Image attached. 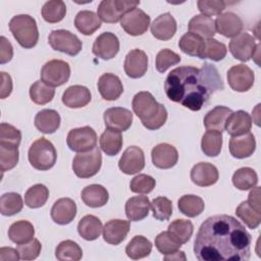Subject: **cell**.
Wrapping results in <instances>:
<instances>
[{
  "instance_id": "obj_33",
  "label": "cell",
  "mask_w": 261,
  "mask_h": 261,
  "mask_svg": "<svg viewBox=\"0 0 261 261\" xmlns=\"http://www.w3.org/2000/svg\"><path fill=\"white\" fill-rule=\"evenodd\" d=\"M231 109L225 106H216L204 117V125L207 130H217L222 133L225 127V122L229 114L231 113Z\"/></svg>"
},
{
  "instance_id": "obj_24",
  "label": "cell",
  "mask_w": 261,
  "mask_h": 261,
  "mask_svg": "<svg viewBox=\"0 0 261 261\" xmlns=\"http://www.w3.org/2000/svg\"><path fill=\"white\" fill-rule=\"evenodd\" d=\"M176 29V21L169 12L160 14L151 24V33L153 37L161 41L170 40L175 35Z\"/></svg>"
},
{
  "instance_id": "obj_10",
  "label": "cell",
  "mask_w": 261,
  "mask_h": 261,
  "mask_svg": "<svg viewBox=\"0 0 261 261\" xmlns=\"http://www.w3.org/2000/svg\"><path fill=\"white\" fill-rule=\"evenodd\" d=\"M66 144L73 152H88L96 147L97 134L91 126L72 128L67 134Z\"/></svg>"
},
{
  "instance_id": "obj_31",
  "label": "cell",
  "mask_w": 261,
  "mask_h": 261,
  "mask_svg": "<svg viewBox=\"0 0 261 261\" xmlns=\"http://www.w3.org/2000/svg\"><path fill=\"white\" fill-rule=\"evenodd\" d=\"M189 33L195 34L202 39H212L216 34L214 20L206 15H195L188 24Z\"/></svg>"
},
{
  "instance_id": "obj_32",
  "label": "cell",
  "mask_w": 261,
  "mask_h": 261,
  "mask_svg": "<svg viewBox=\"0 0 261 261\" xmlns=\"http://www.w3.org/2000/svg\"><path fill=\"white\" fill-rule=\"evenodd\" d=\"M34 225L28 220H18L13 222L8 229V238L16 245L31 242L34 239Z\"/></svg>"
},
{
  "instance_id": "obj_36",
  "label": "cell",
  "mask_w": 261,
  "mask_h": 261,
  "mask_svg": "<svg viewBox=\"0 0 261 261\" xmlns=\"http://www.w3.org/2000/svg\"><path fill=\"white\" fill-rule=\"evenodd\" d=\"M122 136L120 132L107 128L100 137V148L108 156L117 155L122 147Z\"/></svg>"
},
{
  "instance_id": "obj_50",
  "label": "cell",
  "mask_w": 261,
  "mask_h": 261,
  "mask_svg": "<svg viewBox=\"0 0 261 261\" xmlns=\"http://www.w3.org/2000/svg\"><path fill=\"white\" fill-rule=\"evenodd\" d=\"M204 41H205L204 50H203L201 59L208 58V59H211L212 61H220L226 56L227 49L223 43L213 38L207 39Z\"/></svg>"
},
{
  "instance_id": "obj_59",
  "label": "cell",
  "mask_w": 261,
  "mask_h": 261,
  "mask_svg": "<svg viewBox=\"0 0 261 261\" xmlns=\"http://www.w3.org/2000/svg\"><path fill=\"white\" fill-rule=\"evenodd\" d=\"M0 73H1V81H2L0 97L1 99H5L12 92V80H11V76L4 71H1Z\"/></svg>"
},
{
  "instance_id": "obj_6",
  "label": "cell",
  "mask_w": 261,
  "mask_h": 261,
  "mask_svg": "<svg viewBox=\"0 0 261 261\" xmlns=\"http://www.w3.org/2000/svg\"><path fill=\"white\" fill-rule=\"evenodd\" d=\"M102 165L101 151L98 147L83 153H77L72 160V170L77 177L89 178L98 173Z\"/></svg>"
},
{
  "instance_id": "obj_54",
  "label": "cell",
  "mask_w": 261,
  "mask_h": 261,
  "mask_svg": "<svg viewBox=\"0 0 261 261\" xmlns=\"http://www.w3.org/2000/svg\"><path fill=\"white\" fill-rule=\"evenodd\" d=\"M156 186V180L148 174H138L129 182V189L133 193L149 194Z\"/></svg>"
},
{
  "instance_id": "obj_61",
  "label": "cell",
  "mask_w": 261,
  "mask_h": 261,
  "mask_svg": "<svg viewBox=\"0 0 261 261\" xmlns=\"http://www.w3.org/2000/svg\"><path fill=\"white\" fill-rule=\"evenodd\" d=\"M247 202L256 211L260 212V188L259 187H254L253 188V190L250 192V194L248 196V201Z\"/></svg>"
},
{
  "instance_id": "obj_35",
  "label": "cell",
  "mask_w": 261,
  "mask_h": 261,
  "mask_svg": "<svg viewBox=\"0 0 261 261\" xmlns=\"http://www.w3.org/2000/svg\"><path fill=\"white\" fill-rule=\"evenodd\" d=\"M102 230V222L95 215L89 214L84 216L77 224V232L86 241H94L98 239Z\"/></svg>"
},
{
  "instance_id": "obj_47",
  "label": "cell",
  "mask_w": 261,
  "mask_h": 261,
  "mask_svg": "<svg viewBox=\"0 0 261 261\" xmlns=\"http://www.w3.org/2000/svg\"><path fill=\"white\" fill-rule=\"evenodd\" d=\"M55 95L54 88L46 85L42 81L35 82L30 88L31 100L38 105H44L52 101Z\"/></svg>"
},
{
  "instance_id": "obj_2",
  "label": "cell",
  "mask_w": 261,
  "mask_h": 261,
  "mask_svg": "<svg viewBox=\"0 0 261 261\" xmlns=\"http://www.w3.org/2000/svg\"><path fill=\"white\" fill-rule=\"evenodd\" d=\"M224 89L217 68L205 62L201 68L179 66L166 76L164 90L167 98L192 111H199L206 105L210 96Z\"/></svg>"
},
{
  "instance_id": "obj_13",
  "label": "cell",
  "mask_w": 261,
  "mask_h": 261,
  "mask_svg": "<svg viewBox=\"0 0 261 261\" xmlns=\"http://www.w3.org/2000/svg\"><path fill=\"white\" fill-rule=\"evenodd\" d=\"M257 45L255 38L249 33L244 32L231 39L228 44V49L233 58L247 62L254 57Z\"/></svg>"
},
{
  "instance_id": "obj_20",
  "label": "cell",
  "mask_w": 261,
  "mask_h": 261,
  "mask_svg": "<svg viewBox=\"0 0 261 261\" xmlns=\"http://www.w3.org/2000/svg\"><path fill=\"white\" fill-rule=\"evenodd\" d=\"M76 215V204L70 198L58 199L51 208L52 220L60 225L70 223Z\"/></svg>"
},
{
  "instance_id": "obj_19",
  "label": "cell",
  "mask_w": 261,
  "mask_h": 261,
  "mask_svg": "<svg viewBox=\"0 0 261 261\" xmlns=\"http://www.w3.org/2000/svg\"><path fill=\"white\" fill-rule=\"evenodd\" d=\"M214 23L216 31L226 38H234L242 33L244 28L241 17L233 12H224L219 14Z\"/></svg>"
},
{
  "instance_id": "obj_21",
  "label": "cell",
  "mask_w": 261,
  "mask_h": 261,
  "mask_svg": "<svg viewBox=\"0 0 261 261\" xmlns=\"http://www.w3.org/2000/svg\"><path fill=\"white\" fill-rule=\"evenodd\" d=\"M98 91L106 101L117 100L123 93V86L120 79L113 73H103L98 81Z\"/></svg>"
},
{
  "instance_id": "obj_43",
  "label": "cell",
  "mask_w": 261,
  "mask_h": 261,
  "mask_svg": "<svg viewBox=\"0 0 261 261\" xmlns=\"http://www.w3.org/2000/svg\"><path fill=\"white\" fill-rule=\"evenodd\" d=\"M49 198V190L42 184H37L28 189L24 194V203L28 207L36 209L44 206Z\"/></svg>"
},
{
  "instance_id": "obj_52",
  "label": "cell",
  "mask_w": 261,
  "mask_h": 261,
  "mask_svg": "<svg viewBox=\"0 0 261 261\" xmlns=\"http://www.w3.org/2000/svg\"><path fill=\"white\" fill-rule=\"evenodd\" d=\"M155 246L162 255H169L178 251L181 245L177 243L168 231H162L155 238Z\"/></svg>"
},
{
  "instance_id": "obj_42",
  "label": "cell",
  "mask_w": 261,
  "mask_h": 261,
  "mask_svg": "<svg viewBox=\"0 0 261 261\" xmlns=\"http://www.w3.org/2000/svg\"><path fill=\"white\" fill-rule=\"evenodd\" d=\"M231 179L233 186L241 191L253 189L258 184V175L256 171L251 167L239 168L232 174Z\"/></svg>"
},
{
  "instance_id": "obj_45",
  "label": "cell",
  "mask_w": 261,
  "mask_h": 261,
  "mask_svg": "<svg viewBox=\"0 0 261 261\" xmlns=\"http://www.w3.org/2000/svg\"><path fill=\"white\" fill-rule=\"evenodd\" d=\"M55 257L59 261L72 260L79 261L83 257L82 248L71 240H65L59 243L55 249Z\"/></svg>"
},
{
  "instance_id": "obj_37",
  "label": "cell",
  "mask_w": 261,
  "mask_h": 261,
  "mask_svg": "<svg viewBox=\"0 0 261 261\" xmlns=\"http://www.w3.org/2000/svg\"><path fill=\"white\" fill-rule=\"evenodd\" d=\"M152 251V243L143 236H135L125 247L127 257L133 260L145 258Z\"/></svg>"
},
{
  "instance_id": "obj_62",
  "label": "cell",
  "mask_w": 261,
  "mask_h": 261,
  "mask_svg": "<svg viewBox=\"0 0 261 261\" xmlns=\"http://www.w3.org/2000/svg\"><path fill=\"white\" fill-rule=\"evenodd\" d=\"M179 259L186 260V256H185V253L182 251H176L172 254L164 256V260H179Z\"/></svg>"
},
{
  "instance_id": "obj_22",
  "label": "cell",
  "mask_w": 261,
  "mask_h": 261,
  "mask_svg": "<svg viewBox=\"0 0 261 261\" xmlns=\"http://www.w3.org/2000/svg\"><path fill=\"white\" fill-rule=\"evenodd\" d=\"M130 228L129 220L111 219L103 227V239L110 245H119L126 238Z\"/></svg>"
},
{
  "instance_id": "obj_3",
  "label": "cell",
  "mask_w": 261,
  "mask_h": 261,
  "mask_svg": "<svg viewBox=\"0 0 261 261\" xmlns=\"http://www.w3.org/2000/svg\"><path fill=\"white\" fill-rule=\"evenodd\" d=\"M132 107L142 124L150 130H156L166 122V108L159 104L150 92L137 93L133 98Z\"/></svg>"
},
{
  "instance_id": "obj_17",
  "label": "cell",
  "mask_w": 261,
  "mask_h": 261,
  "mask_svg": "<svg viewBox=\"0 0 261 261\" xmlns=\"http://www.w3.org/2000/svg\"><path fill=\"white\" fill-rule=\"evenodd\" d=\"M124 72L130 79H139L145 75L148 69L147 54L140 49L130 50L124 59Z\"/></svg>"
},
{
  "instance_id": "obj_38",
  "label": "cell",
  "mask_w": 261,
  "mask_h": 261,
  "mask_svg": "<svg viewBox=\"0 0 261 261\" xmlns=\"http://www.w3.org/2000/svg\"><path fill=\"white\" fill-rule=\"evenodd\" d=\"M204 39H202L201 37L192 34V33H186L178 41V47L179 49L190 55V56H194V57H199L202 58V54H203V50H204Z\"/></svg>"
},
{
  "instance_id": "obj_39",
  "label": "cell",
  "mask_w": 261,
  "mask_h": 261,
  "mask_svg": "<svg viewBox=\"0 0 261 261\" xmlns=\"http://www.w3.org/2000/svg\"><path fill=\"white\" fill-rule=\"evenodd\" d=\"M179 212L188 217H196L200 215L205 208L204 201L196 195H184L177 202Z\"/></svg>"
},
{
  "instance_id": "obj_26",
  "label": "cell",
  "mask_w": 261,
  "mask_h": 261,
  "mask_svg": "<svg viewBox=\"0 0 261 261\" xmlns=\"http://www.w3.org/2000/svg\"><path fill=\"white\" fill-rule=\"evenodd\" d=\"M252 127V118L244 110L231 112L226 119L224 129L231 137H238L250 133Z\"/></svg>"
},
{
  "instance_id": "obj_58",
  "label": "cell",
  "mask_w": 261,
  "mask_h": 261,
  "mask_svg": "<svg viewBox=\"0 0 261 261\" xmlns=\"http://www.w3.org/2000/svg\"><path fill=\"white\" fill-rule=\"evenodd\" d=\"M0 63L4 64L9 62L13 57V48L11 43L4 37L0 38Z\"/></svg>"
},
{
  "instance_id": "obj_41",
  "label": "cell",
  "mask_w": 261,
  "mask_h": 261,
  "mask_svg": "<svg viewBox=\"0 0 261 261\" xmlns=\"http://www.w3.org/2000/svg\"><path fill=\"white\" fill-rule=\"evenodd\" d=\"M170 236L180 245L188 243L194 232V225L190 220L175 219L168 225Z\"/></svg>"
},
{
  "instance_id": "obj_46",
  "label": "cell",
  "mask_w": 261,
  "mask_h": 261,
  "mask_svg": "<svg viewBox=\"0 0 261 261\" xmlns=\"http://www.w3.org/2000/svg\"><path fill=\"white\" fill-rule=\"evenodd\" d=\"M22 198L17 193H5L0 198V212L4 216H12L21 211Z\"/></svg>"
},
{
  "instance_id": "obj_9",
  "label": "cell",
  "mask_w": 261,
  "mask_h": 261,
  "mask_svg": "<svg viewBox=\"0 0 261 261\" xmlns=\"http://www.w3.org/2000/svg\"><path fill=\"white\" fill-rule=\"evenodd\" d=\"M48 43L53 50L65 53L69 56L77 55L83 47L82 41L71 32L55 30L49 34Z\"/></svg>"
},
{
  "instance_id": "obj_18",
  "label": "cell",
  "mask_w": 261,
  "mask_h": 261,
  "mask_svg": "<svg viewBox=\"0 0 261 261\" xmlns=\"http://www.w3.org/2000/svg\"><path fill=\"white\" fill-rule=\"evenodd\" d=\"M153 164L160 169H168L173 167L178 160V152L176 148L167 143L156 145L151 151Z\"/></svg>"
},
{
  "instance_id": "obj_29",
  "label": "cell",
  "mask_w": 261,
  "mask_h": 261,
  "mask_svg": "<svg viewBox=\"0 0 261 261\" xmlns=\"http://www.w3.org/2000/svg\"><path fill=\"white\" fill-rule=\"evenodd\" d=\"M60 115L54 109H43L35 116V126L43 134H53L60 126Z\"/></svg>"
},
{
  "instance_id": "obj_44",
  "label": "cell",
  "mask_w": 261,
  "mask_h": 261,
  "mask_svg": "<svg viewBox=\"0 0 261 261\" xmlns=\"http://www.w3.org/2000/svg\"><path fill=\"white\" fill-rule=\"evenodd\" d=\"M42 16L49 23L61 21L66 14V5L61 0L47 1L42 7Z\"/></svg>"
},
{
  "instance_id": "obj_14",
  "label": "cell",
  "mask_w": 261,
  "mask_h": 261,
  "mask_svg": "<svg viewBox=\"0 0 261 261\" xmlns=\"http://www.w3.org/2000/svg\"><path fill=\"white\" fill-rule=\"evenodd\" d=\"M119 51V40L113 33L105 32L98 36L93 44L92 52L103 60H109Z\"/></svg>"
},
{
  "instance_id": "obj_5",
  "label": "cell",
  "mask_w": 261,
  "mask_h": 261,
  "mask_svg": "<svg viewBox=\"0 0 261 261\" xmlns=\"http://www.w3.org/2000/svg\"><path fill=\"white\" fill-rule=\"evenodd\" d=\"M28 158L31 165L38 170H49L57 159V152L54 145L46 138L36 140L30 147Z\"/></svg>"
},
{
  "instance_id": "obj_55",
  "label": "cell",
  "mask_w": 261,
  "mask_h": 261,
  "mask_svg": "<svg viewBox=\"0 0 261 261\" xmlns=\"http://www.w3.org/2000/svg\"><path fill=\"white\" fill-rule=\"evenodd\" d=\"M21 141V133L15 126L2 122L0 124V143L18 147Z\"/></svg>"
},
{
  "instance_id": "obj_23",
  "label": "cell",
  "mask_w": 261,
  "mask_h": 261,
  "mask_svg": "<svg viewBox=\"0 0 261 261\" xmlns=\"http://www.w3.org/2000/svg\"><path fill=\"white\" fill-rule=\"evenodd\" d=\"M219 173L217 168L208 162H199L191 170L192 181L199 187H209L217 182Z\"/></svg>"
},
{
  "instance_id": "obj_1",
  "label": "cell",
  "mask_w": 261,
  "mask_h": 261,
  "mask_svg": "<svg viewBox=\"0 0 261 261\" xmlns=\"http://www.w3.org/2000/svg\"><path fill=\"white\" fill-rule=\"evenodd\" d=\"M252 237L234 217L226 214L208 217L194 243L200 261H246L251 256Z\"/></svg>"
},
{
  "instance_id": "obj_15",
  "label": "cell",
  "mask_w": 261,
  "mask_h": 261,
  "mask_svg": "<svg viewBox=\"0 0 261 261\" xmlns=\"http://www.w3.org/2000/svg\"><path fill=\"white\" fill-rule=\"evenodd\" d=\"M119 169L125 174H136L145 167V155L137 146L127 147L118 161Z\"/></svg>"
},
{
  "instance_id": "obj_60",
  "label": "cell",
  "mask_w": 261,
  "mask_h": 261,
  "mask_svg": "<svg viewBox=\"0 0 261 261\" xmlns=\"http://www.w3.org/2000/svg\"><path fill=\"white\" fill-rule=\"evenodd\" d=\"M20 259L17 249H13L10 247H3L0 249V260L1 261H7V260H13L17 261Z\"/></svg>"
},
{
  "instance_id": "obj_16",
  "label": "cell",
  "mask_w": 261,
  "mask_h": 261,
  "mask_svg": "<svg viewBox=\"0 0 261 261\" xmlns=\"http://www.w3.org/2000/svg\"><path fill=\"white\" fill-rule=\"evenodd\" d=\"M104 123L107 128L118 132L127 130L133 123V113L122 107L108 108L103 115Z\"/></svg>"
},
{
  "instance_id": "obj_57",
  "label": "cell",
  "mask_w": 261,
  "mask_h": 261,
  "mask_svg": "<svg viewBox=\"0 0 261 261\" xmlns=\"http://www.w3.org/2000/svg\"><path fill=\"white\" fill-rule=\"evenodd\" d=\"M42 245L38 239H33L31 242L17 246V251L21 260H34L41 253Z\"/></svg>"
},
{
  "instance_id": "obj_4",
  "label": "cell",
  "mask_w": 261,
  "mask_h": 261,
  "mask_svg": "<svg viewBox=\"0 0 261 261\" xmlns=\"http://www.w3.org/2000/svg\"><path fill=\"white\" fill-rule=\"evenodd\" d=\"M9 30L17 43L24 49L35 47L39 41V31L35 18L29 14H18L9 21Z\"/></svg>"
},
{
  "instance_id": "obj_8",
  "label": "cell",
  "mask_w": 261,
  "mask_h": 261,
  "mask_svg": "<svg viewBox=\"0 0 261 261\" xmlns=\"http://www.w3.org/2000/svg\"><path fill=\"white\" fill-rule=\"evenodd\" d=\"M41 81L46 85L55 88L67 83L70 76L69 64L60 59H52L46 62L41 69Z\"/></svg>"
},
{
  "instance_id": "obj_40",
  "label": "cell",
  "mask_w": 261,
  "mask_h": 261,
  "mask_svg": "<svg viewBox=\"0 0 261 261\" xmlns=\"http://www.w3.org/2000/svg\"><path fill=\"white\" fill-rule=\"evenodd\" d=\"M222 148V133L217 130H207L201 140V149L208 157H216Z\"/></svg>"
},
{
  "instance_id": "obj_12",
  "label": "cell",
  "mask_w": 261,
  "mask_h": 261,
  "mask_svg": "<svg viewBox=\"0 0 261 261\" xmlns=\"http://www.w3.org/2000/svg\"><path fill=\"white\" fill-rule=\"evenodd\" d=\"M149 25L150 16L138 7L126 12L120 20V27L130 36H141L145 34Z\"/></svg>"
},
{
  "instance_id": "obj_53",
  "label": "cell",
  "mask_w": 261,
  "mask_h": 261,
  "mask_svg": "<svg viewBox=\"0 0 261 261\" xmlns=\"http://www.w3.org/2000/svg\"><path fill=\"white\" fill-rule=\"evenodd\" d=\"M180 56L171 51L170 49H162L158 52L156 56V69L163 73L165 72L170 66L176 65L180 61Z\"/></svg>"
},
{
  "instance_id": "obj_30",
  "label": "cell",
  "mask_w": 261,
  "mask_h": 261,
  "mask_svg": "<svg viewBox=\"0 0 261 261\" xmlns=\"http://www.w3.org/2000/svg\"><path fill=\"white\" fill-rule=\"evenodd\" d=\"M81 198L87 206L92 208H99L106 205L109 199V194L103 186L93 184L84 188L81 194Z\"/></svg>"
},
{
  "instance_id": "obj_51",
  "label": "cell",
  "mask_w": 261,
  "mask_h": 261,
  "mask_svg": "<svg viewBox=\"0 0 261 261\" xmlns=\"http://www.w3.org/2000/svg\"><path fill=\"white\" fill-rule=\"evenodd\" d=\"M153 216L159 221L168 220L172 214V202L166 197H157L151 203Z\"/></svg>"
},
{
  "instance_id": "obj_7",
  "label": "cell",
  "mask_w": 261,
  "mask_h": 261,
  "mask_svg": "<svg viewBox=\"0 0 261 261\" xmlns=\"http://www.w3.org/2000/svg\"><path fill=\"white\" fill-rule=\"evenodd\" d=\"M140 1L128 0H102L97 8L99 18L107 23H115L129 10L136 8Z\"/></svg>"
},
{
  "instance_id": "obj_49",
  "label": "cell",
  "mask_w": 261,
  "mask_h": 261,
  "mask_svg": "<svg viewBox=\"0 0 261 261\" xmlns=\"http://www.w3.org/2000/svg\"><path fill=\"white\" fill-rule=\"evenodd\" d=\"M237 216L251 229H255L261 222V214L249 205L247 201L242 202L236 209Z\"/></svg>"
},
{
  "instance_id": "obj_25",
  "label": "cell",
  "mask_w": 261,
  "mask_h": 261,
  "mask_svg": "<svg viewBox=\"0 0 261 261\" xmlns=\"http://www.w3.org/2000/svg\"><path fill=\"white\" fill-rule=\"evenodd\" d=\"M255 149L256 141L252 133H247L238 137H231L229 140V152L234 158H248L253 155Z\"/></svg>"
},
{
  "instance_id": "obj_56",
  "label": "cell",
  "mask_w": 261,
  "mask_h": 261,
  "mask_svg": "<svg viewBox=\"0 0 261 261\" xmlns=\"http://www.w3.org/2000/svg\"><path fill=\"white\" fill-rule=\"evenodd\" d=\"M199 11L206 16L219 15L225 9L227 2L222 0H199L197 2Z\"/></svg>"
},
{
  "instance_id": "obj_28",
  "label": "cell",
  "mask_w": 261,
  "mask_h": 261,
  "mask_svg": "<svg viewBox=\"0 0 261 261\" xmlns=\"http://www.w3.org/2000/svg\"><path fill=\"white\" fill-rule=\"evenodd\" d=\"M151 203L147 196H135L125 203V215L129 221H140L149 214Z\"/></svg>"
},
{
  "instance_id": "obj_48",
  "label": "cell",
  "mask_w": 261,
  "mask_h": 261,
  "mask_svg": "<svg viewBox=\"0 0 261 261\" xmlns=\"http://www.w3.org/2000/svg\"><path fill=\"white\" fill-rule=\"evenodd\" d=\"M18 147L0 143V168L2 172L14 168L18 163Z\"/></svg>"
},
{
  "instance_id": "obj_34",
  "label": "cell",
  "mask_w": 261,
  "mask_h": 261,
  "mask_svg": "<svg viewBox=\"0 0 261 261\" xmlns=\"http://www.w3.org/2000/svg\"><path fill=\"white\" fill-rule=\"evenodd\" d=\"M74 25L83 35L90 36L101 28V19L91 10H82L74 18Z\"/></svg>"
},
{
  "instance_id": "obj_27",
  "label": "cell",
  "mask_w": 261,
  "mask_h": 261,
  "mask_svg": "<svg viewBox=\"0 0 261 261\" xmlns=\"http://www.w3.org/2000/svg\"><path fill=\"white\" fill-rule=\"evenodd\" d=\"M92 99L90 90L85 86L74 85L68 87L62 95V103L68 108H82Z\"/></svg>"
},
{
  "instance_id": "obj_11",
  "label": "cell",
  "mask_w": 261,
  "mask_h": 261,
  "mask_svg": "<svg viewBox=\"0 0 261 261\" xmlns=\"http://www.w3.org/2000/svg\"><path fill=\"white\" fill-rule=\"evenodd\" d=\"M229 87L236 92L249 91L255 82L254 71L245 64H237L231 66L226 74Z\"/></svg>"
}]
</instances>
